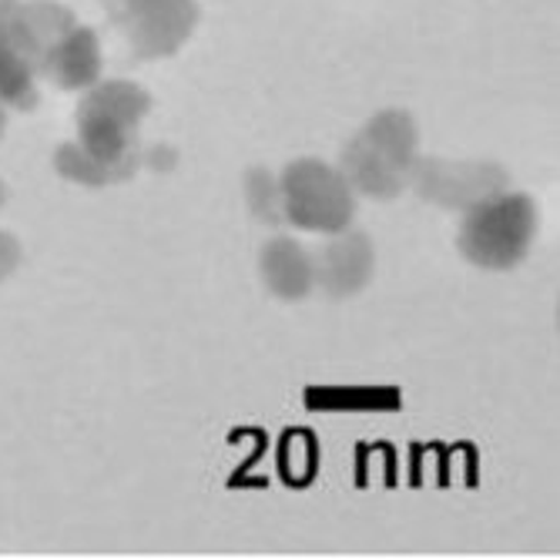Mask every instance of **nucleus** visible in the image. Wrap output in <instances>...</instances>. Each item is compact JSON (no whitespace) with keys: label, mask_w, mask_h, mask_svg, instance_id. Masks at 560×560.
I'll list each match as a JSON object with an SVG mask.
<instances>
[{"label":"nucleus","mask_w":560,"mask_h":560,"mask_svg":"<svg viewBox=\"0 0 560 560\" xmlns=\"http://www.w3.org/2000/svg\"><path fill=\"white\" fill-rule=\"evenodd\" d=\"M537 238V206L530 195L503 188L464 212L460 256L487 272H506L527 259Z\"/></svg>","instance_id":"20e7f679"},{"label":"nucleus","mask_w":560,"mask_h":560,"mask_svg":"<svg viewBox=\"0 0 560 560\" xmlns=\"http://www.w3.org/2000/svg\"><path fill=\"white\" fill-rule=\"evenodd\" d=\"M410 185L436 209L467 212L477 201L511 188V175L497 162H453L436 155H417Z\"/></svg>","instance_id":"0eeeda50"},{"label":"nucleus","mask_w":560,"mask_h":560,"mask_svg":"<svg viewBox=\"0 0 560 560\" xmlns=\"http://www.w3.org/2000/svg\"><path fill=\"white\" fill-rule=\"evenodd\" d=\"M151 94L135 81H94L78 105V141L58 148L55 165L68 182L105 188L131 182L144 162L138 131Z\"/></svg>","instance_id":"f03ea898"},{"label":"nucleus","mask_w":560,"mask_h":560,"mask_svg":"<svg viewBox=\"0 0 560 560\" xmlns=\"http://www.w3.org/2000/svg\"><path fill=\"white\" fill-rule=\"evenodd\" d=\"M259 276L266 289L282 302H299L316 289V262L292 235H276L262 245Z\"/></svg>","instance_id":"1a4fd4ad"},{"label":"nucleus","mask_w":560,"mask_h":560,"mask_svg":"<svg viewBox=\"0 0 560 560\" xmlns=\"http://www.w3.org/2000/svg\"><path fill=\"white\" fill-rule=\"evenodd\" d=\"M417 155V121L399 108H386L346 141L339 155V172L355 195L389 201L410 185Z\"/></svg>","instance_id":"7ed1b4c3"},{"label":"nucleus","mask_w":560,"mask_h":560,"mask_svg":"<svg viewBox=\"0 0 560 560\" xmlns=\"http://www.w3.org/2000/svg\"><path fill=\"white\" fill-rule=\"evenodd\" d=\"M313 262H316V285L329 299H349L373 282L376 252L366 232L346 225L342 232L329 235V242L319 248V256Z\"/></svg>","instance_id":"6e6552de"},{"label":"nucleus","mask_w":560,"mask_h":560,"mask_svg":"<svg viewBox=\"0 0 560 560\" xmlns=\"http://www.w3.org/2000/svg\"><path fill=\"white\" fill-rule=\"evenodd\" d=\"M285 225L302 232H342L355 219V191L339 168L319 159H295L279 175Z\"/></svg>","instance_id":"39448f33"},{"label":"nucleus","mask_w":560,"mask_h":560,"mask_svg":"<svg viewBox=\"0 0 560 560\" xmlns=\"http://www.w3.org/2000/svg\"><path fill=\"white\" fill-rule=\"evenodd\" d=\"M101 8L141 61L178 55L198 27L195 0H101Z\"/></svg>","instance_id":"423d86ee"},{"label":"nucleus","mask_w":560,"mask_h":560,"mask_svg":"<svg viewBox=\"0 0 560 560\" xmlns=\"http://www.w3.org/2000/svg\"><path fill=\"white\" fill-rule=\"evenodd\" d=\"M4 125H8V105L0 101V135H4Z\"/></svg>","instance_id":"f8f14e48"},{"label":"nucleus","mask_w":560,"mask_h":560,"mask_svg":"<svg viewBox=\"0 0 560 560\" xmlns=\"http://www.w3.org/2000/svg\"><path fill=\"white\" fill-rule=\"evenodd\" d=\"M245 195H248V209L259 222L266 225H285L282 215V191H279V178L266 168H252L245 175Z\"/></svg>","instance_id":"9d476101"},{"label":"nucleus","mask_w":560,"mask_h":560,"mask_svg":"<svg viewBox=\"0 0 560 560\" xmlns=\"http://www.w3.org/2000/svg\"><path fill=\"white\" fill-rule=\"evenodd\" d=\"M18 262H21V245L4 229H0V282H4L18 269Z\"/></svg>","instance_id":"9b49d317"},{"label":"nucleus","mask_w":560,"mask_h":560,"mask_svg":"<svg viewBox=\"0 0 560 560\" xmlns=\"http://www.w3.org/2000/svg\"><path fill=\"white\" fill-rule=\"evenodd\" d=\"M4 198H8V191H4V185H0V206H4Z\"/></svg>","instance_id":"ddd939ff"},{"label":"nucleus","mask_w":560,"mask_h":560,"mask_svg":"<svg viewBox=\"0 0 560 560\" xmlns=\"http://www.w3.org/2000/svg\"><path fill=\"white\" fill-rule=\"evenodd\" d=\"M37 78L84 91L101 78V44L55 0H0V101L31 112Z\"/></svg>","instance_id":"f257e3e1"}]
</instances>
